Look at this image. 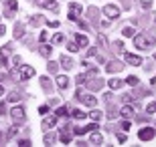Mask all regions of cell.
Masks as SVG:
<instances>
[{
	"label": "cell",
	"instance_id": "16",
	"mask_svg": "<svg viewBox=\"0 0 156 147\" xmlns=\"http://www.w3.org/2000/svg\"><path fill=\"white\" fill-rule=\"evenodd\" d=\"M59 139H61V143L69 145V143H71V133H69V131H63V133L59 135Z\"/></svg>",
	"mask_w": 156,
	"mask_h": 147
},
{
	"label": "cell",
	"instance_id": "7",
	"mask_svg": "<svg viewBox=\"0 0 156 147\" xmlns=\"http://www.w3.org/2000/svg\"><path fill=\"white\" fill-rule=\"evenodd\" d=\"M126 62H130V65H132V67H140V65H142V58L138 57V55H132V52H126Z\"/></svg>",
	"mask_w": 156,
	"mask_h": 147
},
{
	"label": "cell",
	"instance_id": "33",
	"mask_svg": "<svg viewBox=\"0 0 156 147\" xmlns=\"http://www.w3.org/2000/svg\"><path fill=\"white\" fill-rule=\"evenodd\" d=\"M39 113H41V115H47V113H49V105H43V107H39Z\"/></svg>",
	"mask_w": 156,
	"mask_h": 147
},
{
	"label": "cell",
	"instance_id": "28",
	"mask_svg": "<svg viewBox=\"0 0 156 147\" xmlns=\"http://www.w3.org/2000/svg\"><path fill=\"white\" fill-rule=\"evenodd\" d=\"M126 83H128V85H132V87H136V85H138V77H132V75H130V77L126 79Z\"/></svg>",
	"mask_w": 156,
	"mask_h": 147
},
{
	"label": "cell",
	"instance_id": "31",
	"mask_svg": "<svg viewBox=\"0 0 156 147\" xmlns=\"http://www.w3.org/2000/svg\"><path fill=\"white\" fill-rule=\"evenodd\" d=\"M18 131H20V129H18V125H12V127H10V131H8V137H14V135L18 133Z\"/></svg>",
	"mask_w": 156,
	"mask_h": 147
},
{
	"label": "cell",
	"instance_id": "6",
	"mask_svg": "<svg viewBox=\"0 0 156 147\" xmlns=\"http://www.w3.org/2000/svg\"><path fill=\"white\" fill-rule=\"evenodd\" d=\"M10 117L14 119L16 123H23L24 119H27V115H24V109H23V107H14V109L10 111Z\"/></svg>",
	"mask_w": 156,
	"mask_h": 147
},
{
	"label": "cell",
	"instance_id": "15",
	"mask_svg": "<svg viewBox=\"0 0 156 147\" xmlns=\"http://www.w3.org/2000/svg\"><path fill=\"white\" fill-rule=\"evenodd\" d=\"M51 51H53V48H51L49 45H41V46H39V52L43 55V57H47V58L51 57Z\"/></svg>",
	"mask_w": 156,
	"mask_h": 147
},
{
	"label": "cell",
	"instance_id": "5",
	"mask_svg": "<svg viewBox=\"0 0 156 147\" xmlns=\"http://www.w3.org/2000/svg\"><path fill=\"white\" fill-rule=\"evenodd\" d=\"M18 75H20V79H23V81H27V79H30V77H35V68L30 67V65H20Z\"/></svg>",
	"mask_w": 156,
	"mask_h": 147
},
{
	"label": "cell",
	"instance_id": "17",
	"mask_svg": "<svg viewBox=\"0 0 156 147\" xmlns=\"http://www.w3.org/2000/svg\"><path fill=\"white\" fill-rule=\"evenodd\" d=\"M89 141H91L93 145H99V143H104V137L99 135V133H91V137H89Z\"/></svg>",
	"mask_w": 156,
	"mask_h": 147
},
{
	"label": "cell",
	"instance_id": "13",
	"mask_svg": "<svg viewBox=\"0 0 156 147\" xmlns=\"http://www.w3.org/2000/svg\"><path fill=\"white\" fill-rule=\"evenodd\" d=\"M75 42L81 46V48H87V45H89V40H87L85 34H77V36H75Z\"/></svg>",
	"mask_w": 156,
	"mask_h": 147
},
{
	"label": "cell",
	"instance_id": "38",
	"mask_svg": "<svg viewBox=\"0 0 156 147\" xmlns=\"http://www.w3.org/2000/svg\"><path fill=\"white\" fill-rule=\"evenodd\" d=\"M124 101H126V103H132L134 97H132V95H124Z\"/></svg>",
	"mask_w": 156,
	"mask_h": 147
},
{
	"label": "cell",
	"instance_id": "30",
	"mask_svg": "<svg viewBox=\"0 0 156 147\" xmlns=\"http://www.w3.org/2000/svg\"><path fill=\"white\" fill-rule=\"evenodd\" d=\"M0 65H8V57L4 51H0Z\"/></svg>",
	"mask_w": 156,
	"mask_h": 147
},
{
	"label": "cell",
	"instance_id": "10",
	"mask_svg": "<svg viewBox=\"0 0 156 147\" xmlns=\"http://www.w3.org/2000/svg\"><path fill=\"white\" fill-rule=\"evenodd\" d=\"M120 115H122V117H124V119H132V117H134V109H132V107H130V105H128V103H126V105L122 107Z\"/></svg>",
	"mask_w": 156,
	"mask_h": 147
},
{
	"label": "cell",
	"instance_id": "40",
	"mask_svg": "<svg viewBox=\"0 0 156 147\" xmlns=\"http://www.w3.org/2000/svg\"><path fill=\"white\" fill-rule=\"evenodd\" d=\"M47 38H49V34H47V32H41V42H45Z\"/></svg>",
	"mask_w": 156,
	"mask_h": 147
},
{
	"label": "cell",
	"instance_id": "43",
	"mask_svg": "<svg viewBox=\"0 0 156 147\" xmlns=\"http://www.w3.org/2000/svg\"><path fill=\"white\" fill-rule=\"evenodd\" d=\"M2 95H4V87L0 85V97H2Z\"/></svg>",
	"mask_w": 156,
	"mask_h": 147
},
{
	"label": "cell",
	"instance_id": "4",
	"mask_svg": "<svg viewBox=\"0 0 156 147\" xmlns=\"http://www.w3.org/2000/svg\"><path fill=\"white\" fill-rule=\"evenodd\" d=\"M104 14L110 18V20H114V18L120 16V8H118V6H114V4H105L104 6Z\"/></svg>",
	"mask_w": 156,
	"mask_h": 147
},
{
	"label": "cell",
	"instance_id": "37",
	"mask_svg": "<svg viewBox=\"0 0 156 147\" xmlns=\"http://www.w3.org/2000/svg\"><path fill=\"white\" fill-rule=\"evenodd\" d=\"M47 24H49L51 28H57V26H59V22H57V20H53V22H51V20H49V22H47Z\"/></svg>",
	"mask_w": 156,
	"mask_h": 147
},
{
	"label": "cell",
	"instance_id": "42",
	"mask_svg": "<svg viewBox=\"0 0 156 147\" xmlns=\"http://www.w3.org/2000/svg\"><path fill=\"white\" fill-rule=\"evenodd\" d=\"M55 68H57V67H55V62H49V71H51V73H55Z\"/></svg>",
	"mask_w": 156,
	"mask_h": 147
},
{
	"label": "cell",
	"instance_id": "18",
	"mask_svg": "<svg viewBox=\"0 0 156 147\" xmlns=\"http://www.w3.org/2000/svg\"><path fill=\"white\" fill-rule=\"evenodd\" d=\"M71 115H73L75 119H79V121L87 117V113H85V111H81V109H73V111H71Z\"/></svg>",
	"mask_w": 156,
	"mask_h": 147
},
{
	"label": "cell",
	"instance_id": "1",
	"mask_svg": "<svg viewBox=\"0 0 156 147\" xmlns=\"http://www.w3.org/2000/svg\"><path fill=\"white\" fill-rule=\"evenodd\" d=\"M134 45L138 46V48H142V51H146L148 46L154 45V40L148 38V36H144V34H134Z\"/></svg>",
	"mask_w": 156,
	"mask_h": 147
},
{
	"label": "cell",
	"instance_id": "20",
	"mask_svg": "<svg viewBox=\"0 0 156 147\" xmlns=\"http://www.w3.org/2000/svg\"><path fill=\"white\" fill-rule=\"evenodd\" d=\"M55 141H57V135H53V133H47L45 135V143L47 145H53Z\"/></svg>",
	"mask_w": 156,
	"mask_h": 147
},
{
	"label": "cell",
	"instance_id": "11",
	"mask_svg": "<svg viewBox=\"0 0 156 147\" xmlns=\"http://www.w3.org/2000/svg\"><path fill=\"white\" fill-rule=\"evenodd\" d=\"M81 101L85 103L87 107H95V105H98V99L93 95H81Z\"/></svg>",
	"mask_w": 156,
	"mask_h": 147
},
{
	"label": "cell",
	"instance_id": "34",
	"mask_svg": "<svg viewBox=\"0 0 156 147\" xmlns=\"http://www.w3.org/2000/svg\"><path fill=\"white\" fill-rule=\"evenodd\" d=\"M18 145H20V147H29L30 141H29V139H20V141H18Z\"/></svg>",
	"mask_w": 156,
	"mask_h": 147
},
{
	"label": "cell",
	"instance_id": "36",
	"mask_svg": "<svg viewBox=\"0 0 156 147\" xmlns=\"http://www.w3.org/2000/svg\"><path fill=\"white\" fill-rule=\"evenodd\" d=\"M77 83L83 85V83H85V75H79V77H77Z\"/></svg>",
	"mask_w": 156,
	"mask_h": 147
},
{
	"label": "cell",
	"instance_id": "29",
	"mask_svg": "<svg viewBox=\"0 0 156 147\" xmlns=\"http://www.w3.org/2000/svg\"><path fill=\"white\" fill-rule=\"evenodd\" d=\"M110 87H112V89H120V87H122V81H120V79L110 81Z\"/></svg>",
	"mask_w": 156,
	"mask_h": 147
},
{
	"label": "cell",
	"instance_id": "3",
	"mask_svg": "<svg viewBox=\"0 0 156 147\" xmlns=\"http://www.w3.org/2000/svg\"><path fill=\"white\" fill-rule=\"evenodd\" d=\"M81 12H83V8H81L77 2H71L69 4V20H73V22H77L81 16Z\"/></svg>",
	"mask_w": 156,
	"mask_h": 147
},
{
	"label": "cell",
	"instance_id": "35",
	"mask_svg": "<svg viewBox=\"0 0 156 147\" xmlns=\"http://www.w3.org/2000/svg\"><path fill=\"white\" fill-rule=\"evenodd\" d=\"M122 129H124V131H128V129H130V121H122Z\"/></svg>",
	"mask_w": 156,
	"mask_h": 147
},
{
	"label": "cell",
	"instance_id": "32",
	"mask_svg": "<svg viewBox=\"0 0 156 147\" xmlns=\"http://www.w3.org/2000/svg\"><path fill=\"white\" fill-rule=\"evenodd\" d=\"M14 36H16V38H18V36H23V26H18V24H16V28H14Z\"/></svg>",
	"mask_w": 156,
	"mask_h": 147
},
{
	"label": "cell",
	"instance_id": "39",
	"mask_svg": "<svg viewBox=\"0 0 156 147\" xmlns=\"http://www.w3.org/2000/svg\"><path fill=\"white\" fill-rule=\"evenodd\" d=\"M6 113V105L4 103H0V115H4Z\"/></svg>",
	"mask_w": 156,
	"mask_h": 147
},
{
	"label": "cell",
	"instance_id": "21",
	"mask_svg": "<svg viewBox=\"0 0 156 147\" xmlns=\"http://www.w3.org/2000/svg\"><path fill=\"white\" fill-rule=\"evenodd\" d=\"M122 32H124V36H128V38H130V36H134V34H136V28H134V26H126Z\"/></svg>",
	"mask_w": 156,
	"mask_h": 147
},
{
	"label": "cell",
	"instance_id": "14",
	"mask_svg": "<svg viewBox=\"0 0 156 147\" xmlns=\"http://www.w3.org/2000/svg\"><path fill=\"white\" fill-rule=\"evenodd\" d=\"M61 67H63L65 71H69V68L73 67V61H71V58L67 57V55H63V57H61Z\"/></svg>",
	"mask_w": 156,
	"mask_h": 147
},
{
	"label": "cell",
	"instance_id": "26",
	"mask_svg": "<svg viewBox=\"0 0 156 147\" xmlns=\"http://www.w3.org/2000/svg\"><path fill=\"white\" fill-rule=\"evenodd\" d=\"M87 115H89V117H91V119H93V121H95V123H98L99 119L104 117V115H101V111H93V113H87Z\"/></svg>",
	"mask_w": 156,
	"mask_h": 147
},
{
	"label": "cell",
	"instance_id": "24",
	"mask_svg": "<svg viewBox=\"0 0 156 147\" xmlns=\"http://www.w3.org/2000/svg\"><path fill=\"white\" fill-rule=\"evenodd\" d=\"M6 6H8V10H10V12H14L18 8V2H16V0H8V2H6Z\"/></svg>",
	"mask_w": 156,
	"mask_h": 147
},
{
	"label": "cell",
	"instance_id": "2",
	"mask_svg": "<svg viewBox=\"0 0 156 147\" xmlns=\"http://www.w3.org/2000/svg\"><path fill=\"white\" fill-rule=\"evenodd\" d=\"M154 135H156L154 127H142V129L138 131V139L140 141H150V139H154Z\"/></svg>",
	"mask_w": 156,
	"mask_h": 147
},
{
	"label": "cell",
	"instance_id": "27",
	"mask_svg": "<svg viewBox=\"0 0 156 147\" xmlns=\"http://www.w3.org/2000/svg\"><path fill=\"white\" fill-rule=\"evenodd\" d=\"M67 48H69V52H77L79 51V45L77 42H67Z\"/></svg>",
	"mask_w": 156,
	"mask_h": 147
},
{
	"label": "cell",
	"instance_id": "22",
	"mask_svg": "<svg viewBox=\"0 0 156 147\" xmlns=\"http://www.w3.org/2000/svg\"><path fill=\"white\" fill-rule=\"evenodd\" d=\"M8 101H10V103H18V101H20V95H18L16 91H12L10 95H8Z\"/></svg>",
	"mask_w": 156,
	"mask_h": 147
},
{
	"label": "cell",
	"instance_id": "19",
	"mask_svg": "<svg viewBox=\"0 0 156 147\" xmlns=\"http://www.w3.org/2000/svg\"><path fill=\"white\" fill-rule=\"evenodd\" d=\"M57 117H69V107H59L57 109Z\"/></svg>",
	"mask_w": 156,
	"mask_h": 147
},
{
	"label": "cell",
	"instance_id": "9",
	"mask_svg": "<svg viewBox=\"0 0 156 147\" xmlns=\"http://www.w3.org/2000/svg\"><path fill=\"white\" fill-rule=\"evenodd\" d=\"M57 125V117H45L43 119V129L45 131H49L51 127H55Z\"/></svg>",
	"mask_w": 156,
	"mask_h": 147
},
{
	"label": "cell",
	"instance_id": "25",
	"mask_svg": "<svg viewBox=\"0 0 156 147\" xmlns=\"http://www.w3.org/2000/svg\"><path fill=\"white\" fill-rule=\"evenodd\" d=\"M59 42H63V34H61V32H57L51 38V45H59Z\"/></svg>",
	"mask_w": 156,
	"mask_h": 147
},
{
	"label": "cell",
	"instance_id": "41",
	"mask_svg": "<svg viewBox=\"0 0 156 147\" xmlns=\"http://www.w3.org/2000/svg\"><path fill=\"white\" fill-rule=\"evenodd\" d=\"M4 32H6V26H4V24H0V36H4Z\"/></svg>",
	"mask_w": 156,
	"mask_h": 147
},
{
	"label": "cell",
	"instance_id": "23",
	"mask_svg": "<svg viewBox=\"0 0 156 147\" xmlns=\"http://www.w3.org/2000/svg\"><path fill=\"white\" fill-rule=\"evenodd\" d=\"M146 113H148V115H154V113H156V101L146 105Z\"/></svg>",
	"mask_w": 156,
	"mask_h": 147
},
{
	"label": "cell",
	"instance_id": "8",
	"mask_svg": "<svg viewBox=\"0 0 156 147\" xmlns=\"http://www.w3.org/2000/svg\"><path fill=\"white\" fill-rule=\"evenodd\" d=\"M122 68H124V65H122V62H118V61L108 62V73H120Z\"/></svg>",
	"mask_w": 156,
	"mask_h": 147
},
{
	"label": "cell",
	"instance_id": "12",
	"mask_svg": "<svg viewBox=\"0 0 156 147\" xmlns=\"http://www.w3.org/2000/svg\"><path fill=\"white\" fill-rule=\"evenodd\" d=\"M57 87H59L61 91H65L67 87H69V79H67L65 75H59V77H57Z\"/></svg>",
	"mask_w": 156,
	"mask_h": 147
}]
</instances>
